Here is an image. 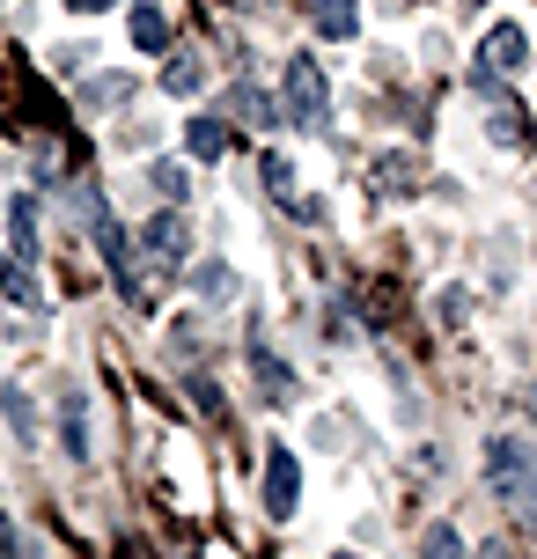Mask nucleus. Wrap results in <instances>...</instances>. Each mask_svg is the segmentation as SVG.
Wrapping results in <instances>:
<instances>
[{
	"instance_id": "nucleus-1",
	"label": "nucleus",
	"mask_w": 537,
	"mask_h": 559,
	"mask_svg": "<svg viewBox=\"0 0 537 559\" xmlns=\"http://www.w3.org/2000/svg\"><path fill=\"white\" fill-rule=\"evenodd\" d=\"M324 104H332V96H324V67H317L310 52H295L287 59V118L310 126V133H324Z\"/></svg>"
},
{
	"instance_id": "nucleus-2",
	"label": "nucleus",
	"mask_w": 537,
	"mask_h": 559,
	"mask_svg": "<svg viewBox=\"0 0 537 559\" xmlns=\"http://www.w3.org/2000/svg\"><path fill=\"white\" fill-rule=\"evenodd\" d=\"M486 478H493V486L515 501L523 486H537V456L515 442V435H493V449H486Z\"/></svg>"
},
{
	"instance_id": "nucleus-3",
	"label": "nucleus",
	"mask_w": 537,
	"mask_h": 559,
	"mask_svg": "<svg viewBox=\"0 0 537 559\" xmlns=\"http://www.w3.org/2000/svg\"><path fill=\"white\" fill-rule=\"evenodd\" d=\"M295 508H302V464H295V449H273L265 456V515L287 523Z\"/></svg>"
},
{
	"instance_id": "nucleus-4",
	"label": "nucleus",
	"mask_w": 537,
	"mask_h": 559,
	"mask_svg": "<svg viewBox=\"0 0 537 559\" xmlns=\"http://www.w3.org/2000/svg\"><path fill=\"white\" fill-rule=\"evenodd\" d=\"M184 243H192V222H184L177 206H170V214H155V222L141 228V251H147V265H155L163 280H170V265L184 258Z\"/></svg>"
},
{
	"instance_id": "nucleus-5",
	"label": "nucleus",
	"mask_w": 537,
	"mask_h": 559,
	"mask_svg": "<svg viewBox=\"0 0 537 559\" xmlns=\"http://www.w3.org/2000/svg\"><path fill=\"white\" fill-rule=\"evenodd\" d=\"M486 74H523V59H530V37H523V23H493V37H486Z\"/></svg>"
},
{
	"instance_id": "nucleus-6",
	"label": "nucleus",
	"mask_w": 537,
	"mask_h": 559,
	"mask_svg": "<svg viewBox=\"0 0 537 559\" xmlns=\"http://www.w3.org/2000/svg\"><path fill=\"white\" fill-rule=\"evenodd\" d=\"M310 23H317V37H332V45H354V37H361V8H354V0H317Z\"/></svg>"
},
{
	"instance_id": "nucleus-7",
	"label": "nucleus",
	"mask_w": 537,
	"mask_h": 559,
	"mask_svg": "<svg viewBox=\"0 0 537 559\" xmlns=\"http://www.w3.org/2000/svg\"><path fill=\"white\" fill-rule=\"evenodd\" d=\"M228 111L243 118V126H281V104H273L265 88H251V82H236V88H228Z\"/></svg>"
},
{
	"instance_id": "nucleus-8",
	"label": "nucleus",
	"mask_w": 537,
	"mask_h": 559,
	"mask_svg": "<svg viewBox=\"0 0 537 559\" xmlns=\"http://www.w3.org/2000/svg\"><path fill=\"white\" fill-rule=\"evenodd\" d=\"M163 88H170V96H199V88H206V59L199 52H170L163 59Z\"/></svg>"
},
{
	"instance_id": "nucleus-9",
	"label": "nucleus",
	"mask_w": 537,
	"mask_h": 559,
	"mask_svg": "<svg viewBox=\"0 0 537 559\" xmlns=\"http://www.w3.org/2000/svg\"><path fill=\"white\" fill-rule=\"evenodd\" d=\"M184 147H192L199 163H222L228 155V118H192V126H184Z\"/></svg>"
},
{
	"instance_id": "nucleus-10",
	"label": "nucleus",
	"mask_w": 537,
	"mask_h": 559,
	"mask_svg": "<svg viewBox=\"0 0 537 559\" xmlns=\"http://www.w3.org/2000/svg\"><path fill=\"white\" fill-rule=\"evenodd\" d=\"M59 442L67 456H88V397H59Z\"/></svg>"
},
{
	"instance_id": "nucleus-11",
	"label": "nucleus",
	"mask_w": 537,
	"mask_h": 559,
	"mask_svg": "<svg viewBox=\"0 0 537 559\" xmlns=\"http://www.w3.org/2000/svg\"><path fill=\"white\" fill-rule=\"evenodd\" d=\"M8 222H15V228H8V236H15V258L29 265V258H37V199H29V192H15Z\"/></svg>"
},
{
	"instance_id": "nucleus-12",
	"label": "nucleus",
	"mask_w": 537,
	"mask_h": 559,
	"mask_svg": "<svg viewBox=\"0 0 537 559\" xmlns=\"http://www.w3.org/2000/svg\"><path fill=\"white\" fill-rule=\"evenodd\" d=\"M251 368H258V383H265V397H273V405H287V397H295V368L273 361L265 346H251Z\"/></svg>"
},
{
	"instance_id": "nucleus-13",
	"label": "nucleus",
	"mask_w": 537,
	"mask_h": 559,
	"mask_svg": "<svg viewBox=\"0 0 537 559\" xmlns=\"http://www.w3.org/2000/svg\"><path fill=\"white\" fill-rule=\"evenodd\" d=\"M133 45H141V52H163V45H170V15H163L155 0L133 8Z\"/></svg>"
},
{
	"instance_id": "nucleus-14",
	"label": "nucleus",
	"mask_w": 537,
	"mask_h": 559,
	"mask_svg": "<svg viewBox=\"0 0 537 559\" xmlns=\"http://www.w3.org/2000/svg\"><path fill=\"white\" fill-rule=\"evenodd\" d=\"M0 295H8V302H23V309L45 302V295H37V280H29V265H23V258H8V251H0Z\"/></svg>"
},
{
	"instance_id": "nucleus-15",
	"label": "nucleus",
	"mask_w": 537,
	"mask_h": 559,
	"mask_svg": "<svg viewBox=\"0 0 537 559\" xmlns=\"http://www.w3.org/2000/svg\"><path fill=\"white\" fill-rule=\"evenodd\" d=\"M192 295H199V302H228V295H236V265L206 258V265L192 273Z\"/></svg>"
},
{
	"instance_id": "nucleus-16",
	"label": "nucleus",
	"mask_w": 537,
	"mask_h": 559,
	"mask_svg": "<svg viewBox=\"0 0 537 559\" xmlns=\"http://www.w3.org/2000/svg\"><path fill=\"white\" fill-rule=\"evenodd\" d=\"M420 559H472V545L456 537V523H434V531L420 537Z\"/></svg>"
},
{
	"instance_id": "nucleus-17",
	"label": "nucleus",
	"mask_w": 537,
	"mask_h": 559,
	"mask_svg": "<svg viewBox=\"0 0 537 559\" xmlns=\"http://www.w3.org/2000/svg\"><path fill=\"white\" fill-rule=\"evenodd\" d=\"M258 177H265V192H273V199L295 192V163H287V155H265V163H258Z\"/></svg>"
},
{
	"instance_id": "nucleus-18",
	"label": "nucleus",
	"mask_w": 537,
	"mask_h": 559,
	"mask_svg": "<svg viewBox=\"0 0 537 559\" xmlns=\"http://www.w3.org/2000/svg\"><path fill=\"white\" fill-rule=\"evenodd\" d=\"M8 419H15V435H23V442H37V419H29V397L23 391H8Z\"/></svg>"
},
{
	"instance_id": "nucleus-19",
	"label": "nucleus",
	"mask_w": 537,
	"mask_h": 559,
	"mask_svg": "<svg viewBox=\"0 0 537 559\" xmlns=\"http://www.w3.org/2000/svg\"><path fill=\"white\" fill-rule=\"evenodd\" d=\"M155 192L177 206V199H184V169H177V163H155Z\"/></svg>"
},
{
	"instance_id": "nucleus-20",
	"label": "nucleus",
	"mask_w": 537,
	"mask_h": 559,
	"mask_svg": "<svg viewBox=\"0 0 537 559\" xmlns=\"http://www.w3.org/2000/svg\"><path fill=\"white\" fill-rule=\"evenodd\" d=\"M434 309H442V324H464V309H472V302H464V287H450V295H442Z\"/></svg>"
},
{
	"instance_id": "nucleus-21",
	"label": "nucleus",
	"mask_w": 537,
	"mask_h": 559,
	"mask_svg": "<svg viewBox=\"0 0 537 559\" xmlns=\"http://www.w3.org/2000/svg\"><path fill=\"white\" fill-rule=\"evenodd\" d=\"M74 15H104V8H118V0H67Z\"/></svg>"
},
{
	"instance_id": "nucleus-22",
	"label": "nucleus",
	"mask_w": 537,
	"mask_h": 559,
	"mask_svg": "<svg viewBox=\"0 0 537 559\" xmlns=\"http://www.w3.org/2000/svg\"><path fill=\"white\" fill-rule=\"evenodd\" d=\"M479 559H509V545H486V552Z\"/></svg>"
},
{
	"instance_id": "nucleus-23",
	"label": "nucleus",
	"mask_w": 537,
	"mask_h": 559,
	"mask_svg": "<svg viewBox=\"0 0 537 559\" xmlns=\"http://www.w3.org/2000/svg\"><path fill=\"white\" fill-rule=\"evenodd\" d=\"M530 413H537V391H530Z\"/></svg>"
},
{
	"instance_id": "nucleus-24",
	"label": "nucleus",
	"mask_w": 537,
	"mask_h": 559,
	"mask_svg": "<svg viewBox=\"0 0 537 559\" xmlns=\"http://www.w3.org/2000/svg\"><path fill=\"white\" fill-rule=\"evenodd\" d=\"M339 559H361V552H339Z\"/></svg>"
}]
</instances>
